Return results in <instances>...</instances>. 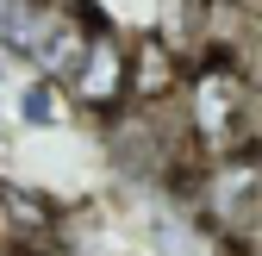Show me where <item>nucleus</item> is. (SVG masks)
<instances>
[{
  "label": "nucleus",
  "instance_id": "obj_1",
  "mask_svg": "<svg viewBox=\"0 0 262 256\" xmlns=\"http://www.w3.org/2000/svg\"><path fill=\"white\" fill-rule=\"evenodd\" d=\"M250 75L237 62H219V56H193L187 75H181V125H187V144L200 163L212 156H237V138H244V113H250Z\"/></svg>",
  "mask_w": 262,
  "mask_h": 256
},
{
  "label": "nucleus",
  "instance_id": "obj_2",
  "mask_svg": "<svg viewBox=\"0 0 262 256\" xmlns=\"http://www.w3.org/2000/svg\"><path fill=\"white\" fill-rule=\"evenodd\" d=\"M125 56H131V31L119 19H88V44L75 56V69L62 75V100L69 113L106 125L113 113H125Z\"/></svg>",
  "mask_w": 262,
  "mask_h": 256
},
{
  "label": "nucleus",
  "instance_id": "obj_3",
  "mask_svg": "<svg viewBox=\"0 0 262 256\" xmlns=\"http://www.w3.org/2000/svg\"><path fill=\"white\" fill-rule=\"evenodd\" d=\"M125 231H131V250L138 256H225L219 238L193 219V206L175 200V194H162V187L131 200V225Z\"/></svg>",
  "mask_w": 262,
  "mask_h": 256
},
{
  "label": "nucleus",
  "instance_id": "obj_4",
  "mask_svg": "<svg viewBox=\"0 0 262 256\" xmlns=\"http://www.w3.org/2000/svg\"><path fill=\"white\" fill-rule=\"evenodd\" d=\"M181 75H187V62H181L169 44H156L150 31H131V56H125V106H169L175 94H181Z\"/></svg>",
  "mask_w": 262,
  "mask_h": 256
},
{
  "label": "nucleus",
  "instance_id": "obj_5",
  "mask_svg": "<svg viewBox=\"0 0 262 256\" xmlns=\"http://www.w3.org/2000/svg\"><path fill=\"white\" fill-rule=\"evenodd\" d=\"M69 119H75V113H69V100H62L56 81H44V75H19V81H13V94H7V125H13V132L50 138V132H62Z\"/></svg>",
  "mask_w": 262,
  "mask_h": 256
},
{
  "label": "nucleus",
  "instance_id": "obj_6",
  "mask_svg": "<svg viewBox=\"0 0 262 256\" xmlns=\"http://www.w3.org/2000/svg\"><path fill=\"white\" fill-rule=\"evenodd\" d=\"M144 31L156 44H169L181 62H193L200 44H206V0H150V25Z\"/></svg>",
  "mask_w": 262,
  "mask_h": 256
},
{
  "label": "nucleus",
  "instance_id": "obj_7",
  "mask_svg": "<svg viewBox=\"0 0 262 256\" xmlns=\"http://www.w3.org/2000/svg\"><path fill=\"white\" fill-rule=\"evenodd\" d=\"M250 7H262V0H250Z\"/></svg>",
  "mask_w": 262,
  "mask_h": 256
},
{
  "label": "nucleus",
  "instance_id": "obj_8",
  "mask_svg": "<svg viewBox=\"0 0 262 256\" xmlns=\"http://www.w3.org/2000/svg\"><path fill=\"white\" fill-rule=\"evenodd\" d=\"M225 256H231V250H225Z\"/></svg>",
  "mask_w": 262,
  "mask_h": 256
}]
</instances>
